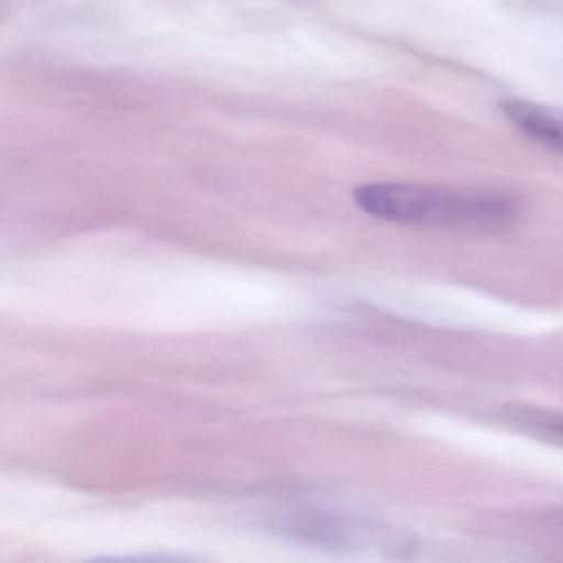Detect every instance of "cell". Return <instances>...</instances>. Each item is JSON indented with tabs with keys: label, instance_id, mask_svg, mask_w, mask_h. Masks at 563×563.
Wrapping results in <instances>:
<instances>
[{
	"label": "cell",
	"instance_id": "obj_2",
	"mask_svg": "<svg viewBox=\"0 0 563 563\" xmlns=\"http://www.w3.org/2000/svg\"><path fill=\"white\" fill-rule=\"evenodd\" d=\"M504 117L523 136L563 156V110L530 101L503 103Z\"/></svg>",
	"mask_w": 563,
	"mask_h": 563
},
{
	"label": "cell",
	"instance_id": "obj_1",
	"mask_svg": "<svg viewBox=\"0 0 563 563\" xmlns=\"http://www.w3.org/2000/svg\"><path fill=\"white\" fill-rule=\"evenodd\" d=\"M354 200L368 216L404 225L494 229L514 216V203L497 194L418 184H365L354 190Z\"/></svg>",
	"mask_w": 563,
	"mask_h": 563
},
{
	"label": "cell",
	"instance_id": "obj_3",
	"mask_svg": "<svg viewBox=\"0 0 563 563\" xmlns=\"http://www.w3.org/2000/svg\"><path fill=\"white\" fill-rule=\"evenodd\" d=\"M549 427L552 428L555 433H563V418H556V420L550 421Z\"/></svg>",
	"mask_w": 563,
	"mask_h": 563
}]
</instances>
